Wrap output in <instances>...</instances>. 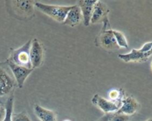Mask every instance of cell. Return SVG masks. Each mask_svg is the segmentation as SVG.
Returning <instances> with one entry per match:
<instances>
[{"mask_svg":"<svg viewBox=\"0 0 152 121\" xmlns=\"http://www.w3.org/2000/svg\"><path fill=\"white\" fill-rule=\"evenodd\" d=\"M16 87V80L6 61L0 62V104H5L7 100L14 95Z\"/></svg>","mask_w":152,"mask_h":121,"instance_id":"6da1fadb","label":"cell"},{"mask_svg":"<svg viewBox=\"0 0 152 121\" xmlns=\"http://www.w3.org/2000/svg\"><path fill=\"white\" fill-rule=\"evenodd\" d=\"M34 5L40 11L49 16L50 17L53 18L56 22H60V23H62L64 22L67 13L72 7V5H54V4H44V3L39 2V1H35Z\"/></svg>","mask_w":152,"mask_h":121,"instance_id":"7a4b0ae2","label":"cell"},{"mask_svg":"<svg viewBox=\"0 0 152 121\" xmlns=\"http://www.w3.org/2000/svg\"><path fill=\"white\" fill-rule=\"evenodd\" d=\"M31 41L29 40L26 43L17 49H12L8 59L15 64L27 68H32L30 59V49Z\"/></svg>","mask_w":152,"mask_h":121,"instance_id":"3957f363","label":"cell"},{"mask_svg":"<svg viewBox=\"0 0 152 121\" xmlns=\"http://www.w3.org/2000/svg\"><path fill=\"white\" fill-rule=\"evenodd\" d=\"M108 6L102 1L96 0L94 6L93 13H92L91 23L96 24L98 22H102L104 26L102 31L108 30V27H109V20H108Z\"/></svg>","mask_w":152,"mask_h":121,"instance_id":"277c9868","label":"cell"},{"mask_svg":"<svg viewBox=\"0 0 152 121\" xmlns=\"http://www.w3.org/2000/svg\"><path fill=\"white\" fill-rule=\"evenodd\" d=\"M10 7L16 16H20L22 19L33 16L34 14V4L35 1L31 0H15L8 1Z\"/></svg>","mask_w":152,"mask_h":121,"instance_id":"5b68a950","label":"cell"},{"mask_svg":"<svg viewBox=\"0 0 152 121\" xmlns=\"http://www.w3.org/2000/svg\"><path fill=\"white\" fill-rule=\"evenodd\" d=\"M6 62L8 65L13 77L16 80L17 87L19 88V89H22L23 87L25 81L28 78V76L33 72L34 69L33 68H25V67L16 65L9 59L6 60Z\"/></svg>","mask_w":152,"mask_h":121,"instance_id":"8992f818","label":"cell"},{"mask_svg":"<svg viewBox=\"0 0 152 121\" xmlns=\"http://www.w3.org/2000/svg\"><path fill=\"white\" fill-rule=\"evenodd\" d=\"M44 59V48L42 44L37 39H34L31 41L30 49V59L33 69L39 68L42 65Z\"/></svg>","mask_w":152,"mask_h":121,"instance_id":"52a82bcc","label":"cell"},{"mask_svg":"<svg viewBox=\"0 0 152 121\" xmlns=\"http://www.w3.org/2000/svg\"><path fill=\"white\" fill-rule=\"evenodd\" d=\"M95 43L97 46L105 50H116L120 48L112 33V29L101 31L96 37Z\"/></svg>","mask_w":152,"mask_h":121,"instance_id":"ba28073f","label":"cell"},{"mask_svg":"<svg viewBox=\"0 0 152 121\" xmlns=\"http://www.w3.org/2000/svg\"><path fill=\"white\" fill-rule=\"evenodd\" d=\"M91 102L94 105L97 106L99 109L102 110L105 114H112L117 112L120 109L117 104L114 103L112 101L102 98L99 95L96 94L93 97Z\"/></svg>","mask_w":152,"mask_h":121,"instance_id":"9c48e42d","label":"cell"},{"mask_svg":"<svg viewBox=\"0 0 152 121\" xmlns=\"http://www.w3.org/2000/svg\"><path fill=\"white\" fill-rule=\"evenodd\" d=\"M140 105L133 97H126L122 101L121 106L120 107L117 113L130 116L135 114L140 109Z\"/></svg>","mask_w":152,"mask_h":121,"instance_id":"30bf717a","label":"cell"},{"mask_svg":"<svg viewBox=\"0 0 152 121\" xmlns=\"http://www.w3.org/2000/svg\"><path fill=\"white\" fill-rule=\"evenodd\" d=\"M152 55V49L148 52H141L140 50L132 49L130 53L125 54H119L118 57L120 59L126 62H146Z\"/></svg>","mask_w":152,"mask_h":121,"instance_id":"8fae6325","label":"cell"},{"mask_svg":"<svg viewBox=\"0 0 152 121\" xmlns=\"http://www.w3.org/2000/svg\"><path fill=\"white\" fill-rule=\"evenodd\" d=\"M96 1V0H80L77 1V5L81 10L83 22L86 26H88L90 25L94 6Z\"/></svg>","mask_w":152,"mask_h":121,"instance_id":"7c38bea8","label":"cell"},{"mask_svg":"<svg viewBox=\"0 0 152 121\" xmlns=\"http://www.w3.org/2000/svg\"><path fill=\"white\" fill-rule=\"evenodd\" d=\"M83 19L81 10L77 4H74V5H72L71 9L67 13L66 17L62 24L68 25V26L74 27L78 25Z\"/></svg>","mask_w":152,"mask_h":121,"instance_id":"4fadbf2b","label":"cell"},{"mask_svg":"<svg viewBox=\"0 0 152 121\" xmlns=\"http://www.w3.org/2000/svg\"><path fill=\"white\" fill-rule=\"evenodd\" d=\"M34 113L41 121H56V114L53 111L47 109L39 105L34 106Z\"/></svg>","mask_w":152,"mask_h":121,"instance_id":"5bb4252c","label":"cell"},{"mask_svg":"<svg viewBox=\"0 0 152 121\" xmlns=\"http://www.w3.org/2000/svg\"><path fill=\"white\" fill-rule=\"evenodd\" d=\"M108 98H109V100L117 104L120 107L121 106L122 101L126 98V96H125L124 91L122 89H112V90L108 92Z\"/></svg>","mask_w":152,"mask_h":121,"instance_id":"9a60e30c","label":"cell"},{"mask_svg":"<svg viewBox=\"0 0 152 121\" xmlns=\"http://www.w3.org/2000/svg\"><path fill=\"white\" fill-rule=\"evenodd\" d=\"M13 103H14V95H11L6 101L4 104L5 115L3 121H12V115L13 111Z\"/></svg>","mask_w":152,"mask_h":121,"instance_id":"2e32d148","label":"cell"},{"mask_svg":"<svg viewBox=\"0 0 152 121\" xmlns=\"http://www.w3.org/2000/svg\"><path fill=\"white\" fill-rule=\"evenodd\" d=\"M112 33L114 36L116 42H117V45L120 48H129V44H128L127 40H126V37L123 33L120 32L116 30H112Z\"/></svg>","mask_w":152,"mask_h":121,"instance_id":"e0dca14e","label":"cell"},{"mask_svg":"<svg viewBox=\"0 0 152 121\" xmlns=\"http://www.w3.org/2000/svg\"><path fill=\"white\" fill-rule=\"evenodd\" d=\"M12 121H31L26 112L13 113Z\"/></svg>","mask_w":152,"mask_h":121,"instance_id":"ac0fdd59","label":"cell"},{"mask_svg":"<svg viewBox=\"0 0 152 121\" xmlns=\"http://www.w3.org/2000/svg\"><path fill=\"white\" fill-rule=\"evenodd\" d=\"M109 121H130V120H129V116L115 112L110 114Z\"/></svg>","mask_w":152,"mask_h":121,"instance_id":"d6986e66","label":"cell"},{"mask_svg":"<svg viewBox=\"0 0 152 121\" xmlns=\"http://www.w3.org/2000/svg\"><path fill=\"white\" fill-rule=\"evenodd\" d=\"M151 49H152V41L144 44L142 46V48H141L140 49H139V50L141 52H144V53H145V52L150 51Z\"/></svg>","mask_w":152,"mask_h":121,"instance_id":"ffe728a7","label":"cell"},{"mask_svg":"<svg viewBox=\"0 0 152 121\" xmlns=\"http://www.w3.org/2000/svg\"><path fill=\"white\" fill-rule=\"evenodd\" d=\"M5 115V109L4 107L0 106V121H3Z\"/></svg>","mask_w":152,"mask_h":121,"instance_id":"44dd1931","label":"cell"},{"mask_svg":"<svg viewBox=\"0 0 152 121\" xmlns=\"http://www.w3.org/2000/svg\"><path fill=\"white\" fill-rule=\"evenodd\" d=\"M109 117H110V114H105V115L102 116V117L96 121H109Z\"/></svg>","mask_w":152,"mask_h":121,"instance_id":"7402d4cb","label":"cell"},{"mask_svg":"<svg viewBox=\"0 0 152 121\" xmlns=\"http://www.w3.org/2000/svg\"><path fill=\"white\" fill-rule=\"evenodd\" d=\"M146 121H152V118H150V119H148V120H147Z\"/></svg>","mask_w":152,"mask_h":121,"instance_id":"603a6c76","label":"cell"},{"mask_svg":"<svg viewBox=\"0 0 152 121\" xmlns=\"http://www.w3.org/2000/svg\"><path fill=\"white\" fill-rule=\"evenodd\" d=\"M63 121H71L70 120H63Z\"/></svg>","mask_w":152,"mask_h":121,"instance_id":"cb8c5ba5","label":"cell"},{"mask_svg":"<svg viewBox=\"0 0 152 121\" xmlns=\"http://www.w3.org/2000/svg\"><path fill=\"white\" fill-rule=\"evenodd\" d=\"M151 70H152V62H151Z\"/></svg>","mask_w":152,"mask_h":121,"instance_id":"d4e9b609","label":"cell"}]
</instances>
